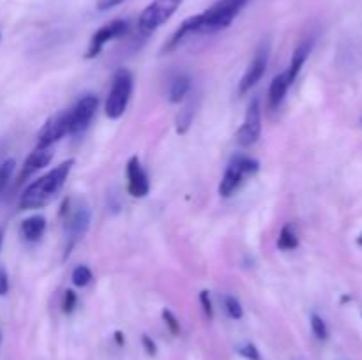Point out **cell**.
Returning a JSON list of instances; mask_svg holds the SVG:
<instances>
[{"label":"cell","mask_w":362,"mask_h":360,"mask_svg":"<svg viewBox=\"0 0 362 360\" xmlns=\"http://www.w3.org/2000/svg\"><path fill=\"white\" fill-rule=\"evenodd\" d=\"M14 172V159H6V161L0 164V193L7 187L9 184L11 175Z\"/></svg>","instance_id":"603a6c76"},{"label":"cell","mask_w":362,"mask_h":360,"mask_svg":"<svg viewBox=\"0 0 362 360\" xmlns=\"http://www.w3.org/2000/svg\"><path fill=\"white\" fill-rule=\"evenodd\" d=\"M180 4H182V0H152L138 18L140 34L148 35L158 30L161 25H165L177 13Z\"/></svg>","instance_id":"277c9868"},{"label":"cell","mask_w":362,"mask_h":360,"mask_svg":"<svg viewBox=\"0 0 362 360\" xmlns=\"http://www.w3.org/2000/svg\"><path fill=\"white\" fill-rule=\"evenodd\" d=\"M191 88V78L186 76V74H180L173 80L172 88H170V102L173 104H179V102L184 101V97L187 95Z\"/></svg>","instance_id":"e0dca14e"},{"label":"cell","mask_w":362,"mask_h":360,"mask_svg":"<svg viewBox=\"0 0 362 360\" xmlns=\"http://www.w3.org/2000/svg\"><path fill=\"white\" fill-rule=\"evenodd\" d=\"M141 344H144V348H145V352H147V355L154 356L156 353H158V346H156V342L152 341V339L148 337V335H144V337H141Z\"/></svg>","instance_id":"f1b7e54d"},{"label":"cell","mask_w":362,"mask_h":360,"mask_svg":"<svg viewBox=\"0 0 362 360\" xmlns=\"http://www.w3.org/2000/svg\"><path fill=\"white\" fill-rule=\"evenodd\" d=\"M66 134H69V109L57 113L45 124L37 136V147H52Z\"/></svg>","instance_id":"9c48e42d"},{"label":"cell","mask_w":362,"mask_h":360,"mask_svg":"<svg viewBox=\"0 0 362 360\" xmlns=\"http://www.w3.org/2000/svg\"><path fill=\"white\" fill-rule=\"evenodd\" d=\"M124 0H98V4H95V7H98V11H110L113 9V7H117L119 4H122Z\"/></svg>","instance_id":"f546056e"},{"label":"cell","mask_w":362,"mask_h":360,"mask_svg":"<svg viewBox=\"0 0 362 360\" xmlns=\"http://www.w3.org/2000/svg\"><path fill=\"white\" fill-rule=\"evenodd\" d=\"M200 304L202 307H204V313L205 316L211 320L212 316H214V309H212V300H211V293L207 292V289H204V292L200 293Z\"/></svg>","instance_id":"4316f807"},{"label":"cell","mask_w":362,"mask_h":360,"mask_svg":"<svg viewBox=\"0 0 362 360\" xmlns=\"http://www.w3.org/2000/svg\"><path fill=\"white\" fill-rule=\"evenodd\" d=\"M53 159V150L52 147H35V150L32 152L27 157V161L23 162V168H21L20 176H18V182H25L28 176L34 175L35 172L42 169L45 166L49 164V161Z\"/></svg>","instance_id":"4fadbf2b"},{"label":"cell","mask_w":362,"mask_h":360,"mask_svg":"<svg viewBox=\"0 0 362 360\" xmlns=\"http://www.w3.org/2000/svg\"><path fill=\"white\" fill-rule=\"evenodd\" d=\"M237 352H239L240 355H243L244 359H247V360H262L260 352H258L257 346L251 344V342H246V344H243L239 349H237Z\"/></svg>","instance_id":"484cf974"},{"label":"cell","mask_w":362,"mask_h":360,"mask_svg":"<svg viewBox=\"0 0 362 360\" xmlns=\"http://www.w3.org/2000/svg\"><path fill=\"white\" fill-rule=\"evenodd\" d=\"M2 240H4V235H2V232H0V247H2Z\"/></svg>","instance_id":"d6a6232c"},{"label":"cell","mask_w":362,"mask_h":360,"mask_svg":"<svg viewBox=\"0 0 362 360\" xmlns=\"http://www.w3.org/2000/svg\"><path fill=\"white\" fill-rule=\"evenodd\" d=\"M9 292V275L4 267H0V296L7 295Z\"/></svg>","instance_id":"83f0119b"},{"label":"cell","mask_w":362,"mask_h":360,"mask_svg":"<svg viewBox=\"0 0 362 360\" xmlns=\"http://www.w3.org/2000/svg\"><path fill=\"white\" fill-rule=\"evenodd\" d=\"M46 232V219L42 215H30V217L23 219L20 224V233L25 240L28 242H37Z\"/></svg>","instance_id":"9a60e30c"},{"label":"cell","mask_w":362,"mask_h":360,"mask_svg":"<svg viewBox=\"0 0 362 360\" xmlns=\"http://www.w3.org/2000/svg\"><path fill=\"white\" fill-rule=\"evenodd\" d=\"M247 4H250V0H218L209 9H205L204 13L187 18L177 28V32L172 35L165 49L166 52H172L184 39L191 37V35H207L225 30V28H228L233 23V20L239 16L240 11Z\"/></svg>","instance_id":"6da1fadb"},{"label":"cell","mask_w":362,"mask_h":360,"mask_svg":"<svg viewBox=\"0 0 362 360\" xmlns=\"http://www.w3.org/2000/svg\"><path fill=\"white\" fill-rule=\"evenodd\" d=\"M260 164L255 159L246 157V155H235L226 166V172L223 175L221 182H219V194L223 198H228L235 193L244 182V179L250 175H255L258 172Z\"/></svg>","instance_id":"5b68a950"},{"label":"cell","mask_w":362,"mask_h":360,"mask_svg":"<svg viewBox=\"0 0 362 360\" xmlns=\"http://www.w3.org/2000/svg\"><path fill=\"white\" fill-rule=\"evenodd\" d=\"M262 134V102L260 99L255 97L247 106L246 116L237 133V143L240 147H251L258 141Z\"/></svg>","instance_id":"52a82bcc"},{"label":"cell","mask_w":362,"mask_h":360,"mask_svg":"<svg viewBox=\"0 0 362 360\" xmlns=\"http://www.w3.org/2000/svg\"><path fill=\"white\" fill-rule=\"evenodd\" d=\"M115 339H117V342H119V344H124V339H122V334H120V332H117Z\"/></svg>","instance_id":"4dcf8cb0"},{"label":"cell","mask_w":362,"mask_h":360,"mask_svg":"<svg viewBox=\"0 0 362 360\" xmlns=\"http://www.w3.org/2000/svg\"><path fill=\"white\" fill-rule=\"evenodd\" d=\"M163 320H165L166 327L170 328V332H172L173 335H179L180 323H179V320H177L175 314H173L172 311H170V309H163Z\"/></svg>","instance_id":"cb8c5ba5"},{"label":"cell","mask_w":362,"mask_h":360,"mask_svg":"<svg viewBox=\"0 0 362 360\" xmlns=\"http://www.w3.org/2000/svg\"><path fill=\"white\" fill-rule=\"evenodd\" d=\"M357 244H359V246L362 247V235L359 236V239H357Z\"/></svg>","instance_id":"1f68e13d"},{"label":"cell","mask_w":362,"mask_h":360,"mask_svg":"<svg viewBox=\"0 0 362 360\" xmlns=\"http://www.w3.org/2000/svg\"><path fill=\"white\" fill-rule=\"evenodd\" d=\"M78 304V296L76 293L73 292V289H66V293H64V300H62V311L66 314H71L74 311V307H76Z\"/></svg>","instance_id":"d4e9b609"},{"label":"cell","mask_w":362,"mask_h":360,"mask_svg":"<svg viewBox=\"0 0 362 360\" xmlns=\"http://www.w3.org/2000/svg\"><path fill=\"white\" fill-rule=\"evenodd\" d=\"M223 304H225L226 314H228L232 320H240V318L244 316L243 306H240V302L233 295H225V299H223Z\"/></svg>","instance_id":"ffe728a7"},{"label":"cell","mask_w":362,"mask_h":360,"mask_svg":"<svg viewBox=\"0 0 362 360\" xmlns=\"http://www.w3.org/2000/svg\"><path fill=\"white\" fill-rule=\"evenodd\" d=\"M133 94V74L127 69H119L113 76L112 88L105 104V113L108 119L117 120L124 115Z\"/></svg>","instance_id":"3957f363"},{"label":"cell","mask_w":362,"mask_h":360,"mask_svg":"<svg viewBox=\"0 0 362 360\" xmlns=\"http://www.w3.org/2000/svg\"><path fill=\"white\" fill-rule=\"evenodd\" d=\"M0 339H2V337H0Z\"/></svg>","instance_id":"836d02e7"},{"label":"cell","mask_w":362,"mask_h":360,"mask_svg":"<svg viewBox=\"0 0 362 360\" xmlns=\"http://www.w3.org/2000/svg\"><path fill=\"white\" fill-rule=\"evenodd\" d=\"M95 109H98V97L92 94L83 95L74 104V108L69 109V134L83 133L94 119Z\"/></svg>","instance_id":"ba28073f"},{"label":"cell","mask_w":362,"mask_h":360,"mask_svg":"<svg viewBox=\"0 0 362 360\" xmlns=\"http://www.w3.org/2000/svg\"><path fill=\"white\" fill-rule=\"evenodd\" d=\"M126 172H127V191H129L131 196L134 198H144L147 196L148 191H151V182H148V176L145 173V169L141 168L140 164V159L134 155L127 161L126 166Z\"/></svg>","instance_id":"7c38bea8"},{"label":"cell","mask_w":362,"mask_h":360,"mask_svg":"<svg viewBox=\"0 0 362 360\" xmlns=\"http://www.w3.org/2000/svg\"><path fill=\"white\" fill-rule=\"evenodd\" d=\"M288 88L290 85H288V80H286L285 73L278 74V76L272 80L271 88H269V106H271V109H278L279 106H281Z\"/></svg>","instance_id":"2e32d148"},{"label":"cell","mask_w":362,"mask_h":360,"mask_svg":"<svg viewBox=\"0 0 362 360\" xmlns=\"http://www.w3.org/2000/svg\"><path fill=\"white\" fill-rule=\"evenodd\" d=\"M127 30H129V21L127 20H113L110 21V23L103 25V27L99 28V30H95L94 35L90 37L87 53H85V59H95L110 41L124 37V35L127 34Z\"/></svg>","instance_id":"8992f818"},{"label":"cell","mask_w":362,"mask_h":360,"mask_svg":"<svg viewBox=\"0 0 362 360\" xmlns=\"http://www.w3.org/2000/svg\"><path fill=\"white\" fill-rule=\"evenodd\" d=\"M311 48H313V41H304V42H300V44L296 48V52H293L288 69L285 71L286 80H288L290 87L296 83V80H297V76H299L300 69H303L304 64H306V60H308V56H310Z\"/></svg>","instance_id":"5bb4252c"},{"label":"cell","mask_w":362,"mask_h":360,"mask_svg":"<svg viewBox=\"0 0 362 360\" xmlns=\"http://www.w3.org/2000/svg\"><path fill=\"white\" fill-rule=\"evenodd\" d=\"M193 113H194L193 102H189V104H187L186 108L180 112L179 119H177V133L179 134L186 133L187 127H189V124H191V120H193Z\"/></svg>","instance_id":"44dd1931"},{"label":"cell","mask_w":362,"mask_h":360,"mask_svg":"<svg viewBox=\"0 0 362 360\" xmlns=\"http://www.w3.org/2000/svg\"><path fill=\"white\" fill-rule=\"evenodd\" d=\"M71 279H73L74 286H78V288H85L87 284H90V281L94 279V275H92L90 268L85 267V265H80V267H76L73 270Z\"/></svg>","instance_id":"d6986e66"},{"label":"cell","mask_w":362,"mask_h":360,"mask_svg":"<svg viewBox=\"0 0 362 360\" xmlns=\"http://www.w3.org/2000/svg\"><path fill=\"white\" fill-rule=\"evenodd\" d=\"M297 246H299V239H297L296 232H293L292 228H290L288 224L283 226V229L279 232V236H278V247L281 251H293L297 249Z\"/></svg>","instance_id":"ac0fdd59"},{"label":"cell","mask_w":362,"mask_h":360,"mask_svg":"<svg viewBox=\"0 0 362 360\" xmlns=\"http://www.w3.org/2000/svg\"><path fill=\"white\" fill-rule=\"evenodd\" d=\"M267 62H269V46L267 44H262L260 49L257 52L255 59L251 60L250 67L246 69L244 73L243 80L239 83V94L244 95L258 83V81L264 78L265 71H267Z\"/></svg>","instance_id":"30bf717a"},{"label":"cell","mask_w":362,"mask_h":360,"mask_svg":"<svg viewBox=\"0 0 362 360\" xmlns=\"http://www.w3.org/2000/svg\"><path fill=\"white\" fill-rule=\"evenodd\" d=\"M311 330H313L315 337L320 339V341H325L329 337L327 325H325V321L318 314H311Z\"/></svg>","instance_id":"7402d4cb"},{"label":"cell","mask_w":362,"mask_h":360,"mask_svg":"<svg viewBox=\"0 0 362 360\" xmlns=\"http://www.w3.org/2000/svg\"><path fill=\"white\" fill-rule=\"evenodd\" d=\"M88 226H90V210L87 207H76V210L69 215L66 222L67 229V239H69V244L66 247V256H69L71 249L74 247V244L80 239H83V235L87 233Z\"/></svg>","instance_id":"8fae6325"},{"label":"cell","mask_w":362,"mask_h":360,"mask_svg":"<svg viewBox=\"0 0 362 360\" xmlns=\"http://www.w3.org/2000/svg\"><path fill=\"white\" fill-rule=\"evenodd\" d=\"M73 166L74 161L69 159V161L53 168L46 175L39 176L35 182H32L20 198L21 210H34V208H42L45 205H48L64 187Z\"/></svg>","instance_id":"7a4b0ae2"}]
</instances>
